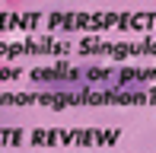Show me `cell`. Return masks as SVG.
<instances>
[]
</instances>
